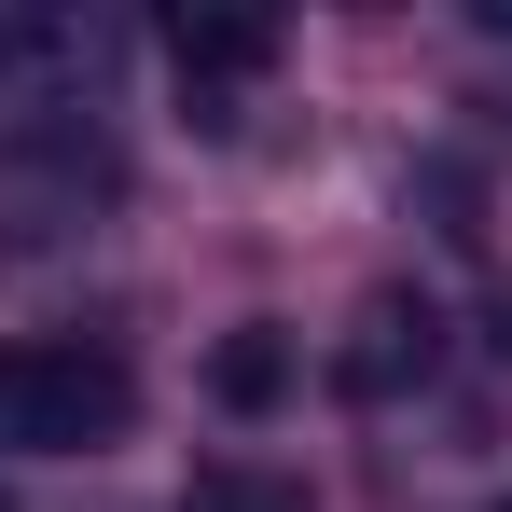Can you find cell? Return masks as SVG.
I'll return each mask as SVG.
<instances>
[{
  "label": "cell",
  "mask_w": 512,
  "mask_h": 512,
  "mask_svg": "<svg viewBox=\"0 0 512 512\" xmlns=\"http://www.w3.org/2000/svg\"><path fill=\"white\" fill-rule=\"evenodd\" d=\"M139 416V374L111 346H0V457H84Z\"/></svg>",
  "instance_id": "1"
},
{
  "label": "cell",
  "mask_w": 512,
  "mask_h": 512,
  "mask_svg": "<svg viewBox=\"0 0 512 512\" xmlns=\"http://www.w3.org/2000/svg\"><path fill=\"white\" fill-rule=\"evenodd\" d=\"M429 360H443V305L429 291H374L333 374H346V402H402V388H429Z\"/></svg>",
  "instance_id": "2"
},
{
  "label": "cell",
  "mask_w": 512,
  "mask_h": 512,
  "mask_svg": "<svg viewBox=\"0 0 512 512\" xmlns=\"http://www.w3.org/2000/svg\"><path fill=\"white\" fill-rule=\"evenodd\" d=\"M250 70H277V28L263 14H194L180 28V84H250Z\"/></svg>",
  "instance_id": "3"
},
{
  "label": "cell",
  "mask_w": 512,
  "mask_h": 512,
  "mask_svg": "<svg viewBox=\"0 0 512 512\" xmlns=\"http://www.w3.org/2000/svg\"><path fill=\"white\" fill-rule=\"evenodd\" d=\"M208 388H222L236 416H263V402L291 388V333H277V319H250V333H222V360H208Z\"/></svg>",
  "instance_id": "4"
},
{
  "label": "cell",
  "mask_w": 512,
  "mask_h": 512,
  "mask_svg": "<svg viewBox=\"0 0 512 512\" xmlns=\"http://www.w3.org/2000/svg\"><path fill=\"white\" fill-rule=\"evenodd\" d=\"M180 512H305V485H291V471H194Z\"/></svg>",
  "instance_id": "5"
},
{
  "label": "cell",
  "mask_w": 512,
  "mask_h": 512,
  "mask_svg": "<svg viewBox=\"0 0 512 512\" xmlns=\"http://www.w3.org/2000/svg\"><path fill=\"white\" fill-rule=\"evenodd\" d=\"M0 512H14V499H0Z\"/></svg>",
  "instance_id": "6"
}]
</instances>
